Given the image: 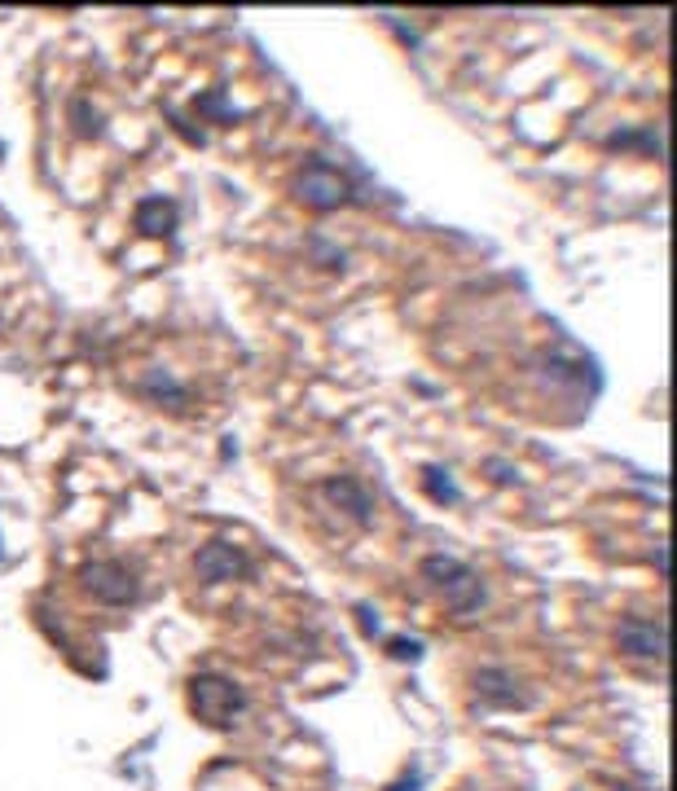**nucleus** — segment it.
Listing matches in <instances>:
<instances>
[{"mask_svg":"<svg viewBox=\"0 0 677 791\" xmlns=\"http://www.w3.org/2000/svg\"><path fill=\"white\" fill-rule=\"evenodd\" d=\"M247 554L238 550V545H225V541H212V545H203V550L194 554V572L203 576V581H229V576H242L247 572Z\"/></svg>","mask_w":677,"mask_h":791,"instance_id":"nucleus-6","label":"nucleus"},{"mask_svg":"<svg viewBox=\"0 0 677 791\" xmlns=\"http://www.w3.org/2000/svg\"><path fill=\"white\" fill-rule=\"evenodd\" d=\"M71 115L80 119V132H88V137H97V132H102V124H97V110H93V106L75 102V106H71Z\"/></svg>","mask_w":677,"mask_h":791,"instance_id":"nucleus-10","label":"nucleus"},{"mask_svg":"<svg viewBox=\"0 0 677 791\" xmlns=\"http://www.w3.org/2000/svg\"><path fill=\"white\" fill-rule=\"evenodd\" d=\"M343 194H348L343 176H339V172H330V167H321V163L304 167V172H299V181H295V198H299L304 207H317V211L339 207V203H343Z\"/></svg>","mask_w":677,"mask_h":791,"instance_id":"nucleus-5","label":"nucleus"},{"mask_svg":"<svg viewBox=\"0 0 677 791\" xmlns=\"http://www.w3.org/2000/svg\"><path fill=\"white\" fill-rule=\"evenodd\" d=\"M616 791H642V787H616Z\"/></svg>","mask_w":677,"mask_h":791,"instance_id":"nucleus-11","label":"nucleus"},{"mask_svg":"<svg viewBox=\"0 0 677 791\" xmlns=\"http://www.w3.org/2000/svg\"><path fill=\"white\" fill-rule=\"evenodd\" d=\"M80 581H84L88 594H93L97 603H106V607H128V603H137V594H141L137 572L124 567V563H115V559L88 563L80 572Z\"/></svg>","mask_w":677,"mask_h":791,"instance_id":"nucleus-3","label":"nucleus"},{"mask_svg":"<svg viewBox=\"0 0 677 791\" xmlns=\"http://www.w3.org/2000/svg\"><path fill=\"white\" fill-rule=\"evenodd\" d=\"M475 690H480V699H488L497 708H524V695L515 690V677L506 668H480L475 673Z\"/></svg>","mask_w":677,"mask_h":791,"instance_id":"nucleus-8","label":"nucleus"},{"mask_svg":"<svg viewBox=\"0 0 677 791\" xmlns=\"http://www.w3.org/2000/svg\"><path fill=\"white\" fill-rule=\"evenodd\" d=\"M423 576L436 585L440 603H445L449 611H458V616H466V611H475L484 603L480 576H475L466 563L449 559V554H431V559H423Z\"/></svg>","mask_w":677,"mask_h":791,"instance_id":"nucleus-1","label":"nucleus"},{"mask_svg":"<svg viewBox=\"0 0 677 791\" xmlns=\"http://www.w3.org/2000/svg\"><path fill=\"white\" fill-rule=\"evenodd\" d=\"M190 704L194 712L207 721V726H229L242 708H247V695L229 682V677H216V673H203L190 682Z\"/></svg>","mask_w":677,"mask_h":791,"instance_id":"nucleus-2","label":"nucleus"},{"mask_svg":"<svg viewBox=\"0 0 677 791\" xmlns=\"http://www.w3.org/2000/svg\"><path fill=\"white\" fill-rule=\"evenodd\" d=\"M616 642L625 655H638V660H664V646H669V633H664V620L651 616H625L616 629Z\"/></svg>","mask_w":677,"mask_h":791,"instance_id":"nucleus-4","label":"nucleus"},{"mask_svg":"<svg viewBox=\"0 0 677 791\" xmlns=\"http://www.w3.org/2000/svg\"><path fill=\"white\" fill-rule=\"evenodd\" d=\"M321 497H326V506L343 510V515H352L357 523H370V515H374V497L365 493V484L352 479V475H335L326 488H321Z\"/></svg>","mask_w":677,"mask_h":791,"instance_id":"nucleus-7","label":"nucleus"},{"mask_svg":"<svg viewBox=\"0 0 677 791\" xmlns=\"http://www.w3.org/2000/svg\"><path fill=\"white\" fill-rule=\"evenodd\" d=\"M132 225H137L141 233H168L176 225V203L172 198H146V203L137 207V216H132Z\"/></svg>","mask_w":677,"mask_h":791,"instance_id":"nucleus-9","label":"nucleus"}]
</instances>
